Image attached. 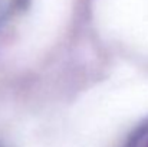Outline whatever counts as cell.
I'll return each mask as SVG.
<instances>
[{
    "label": "cell",
    "mask_w": 148,
    "mask_h": 147,
    "mask_svg": "<svg viewBox=\"0 0 148 147\" xmlns=\"http://www.w3.org/2000/svg\"><path fill=\"white\" fill-rule=\"evenodd\" d=\"M125 147H148V120L134 130Z\"/></svg>",
    "instance_id": "cell-1"
}]
</instances>
